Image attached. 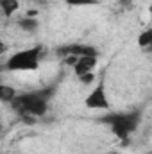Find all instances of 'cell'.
<instances>
[{
    "instance_id": "obj_11",
    "label": "cell",
    "mask_w": 152,
    "mask_h": 154,
    "mask_svg": "<svg viewBox=\"0 0 152 154\" xmlns=\"http://www.w3.org/2000/svg\"><path fill=\"white\" fill-rule=\"evenodd\" d=\"M5 52H7V45L0 39V56H2V54H5Z\"/></svg>"
},
{
    "instance_id": "obj_2",
    "label": "cell",
    "mask_w": 152,
    "mask_h": 154,
    "mask_svg": "<svg viewBox=\"0 0 152 154\" xmlns=\"http://www.w3.org/2000/svg\"><path fill=\"white\" fill-rule=\"evenodd\" d=\"M41 54H43L41 47H29V48L16 50L7 57L4 68L7 72H34L39 68Z\"/></svg>"
},
{
    "instance_id": "obj_1",
    "label": "cell",
    "mask_w": 152,
    "mask_h": 154,
    "mask_svg": "<svg viewBox=\"0 0 152 154\" xmlns=\"http://www.w3.org/2000/svg\"><path fill=\"white\" fill-rule=\"evenodd\" d=\"M50 90H36V91H25V93H16L13 99L11 106L13 109L25 120H34L47 115L48 111V99H50Z\"/></svg>"
},
{
    "instance_id": "obj_10",
    "label": "cell",
    "mask_w": 152,
    "mask_h": 154,
    "mask_svg": "<svg viewBox=\"0 0 152 154\" xmlns=\"http://www.w3.org/2000/svg\"><path fill=\"white\" fill-rule=\"evenodd\" d=\"M66 5L72 7H90V5H97L99 0H63Z\"/></svg>"
},
{
    "instance_id": "obj_5",
    "label": "cell",
    "mask_w": 152,
    "mask_h": 154,
    "mask_svg": "<svg viewBox=\"0 0 152 154\" xmlns=\"http://www.w3.org/2000/svg\"><path fill=\"white\" fill-rule=\"evenodd\" d=\"M97 65H99L97 56H79L75 59V63L72 65V70H74V74L77 77H82V75H88V74H93Z\"/></svg>"
},
{
    "instance_id": "obj_12",
    "label": "cell",
    "mask_w": 152,
    "mask_h": 154,
    "mask_svg": "<svg viewBox=\"0 0 152 154\" xmlns=\"http://www.w3.org/2000/svg\"><path fill=\"white\" fill-rule=\"evenodd\" d=\"M2 129H4V125H2V120H0V133H2Z\"/></svg>"
},
{
    "instance_id": "obj_9",
    "label": "cell",
    "mask_w": 152,
    "mask_h": 154,
    "mask_svg": "<svg viewBox=\"0 0 152 154\" xmlns=\"http://www.w3.org/2000/svg\"><path fill=\"white\" fill-rule=\"evenodd\" d=\"M138 45L141 48H149L152 45V29H145L141 34H138Z\"/></svg>"
},
{
    "instance_id": "obj_4",
    "label": "cell",
    "mask_w": 152,
    "mask_h": 154,
    "mask_svg": "<svg viewBox=\"0 0 152 154\" xmlns=\"http://www.w3.org/2000/svg\"><path fill=\"white\" fill-rule=\"evenodd\" d=\"M84 106H86L88 109H109L111 102H109V97H108V91H106V82H104V79H100V81L91 88V91L86 95Z\"/></svg>"
},
{
    "instance_id": "obj_7",
    "label": "cell",
    "mask_w": 152,
    "mask_h": 154,
    "mask_svg": "<svg viewBox=\"0 0 152 154\" xmlns=\"http://www.w3.org/2000/svg\"><path fill=\"white\" fill-rule=\"evenodd\" d=\"M16 90L13 86H7V84H2L0 82V102H5V104H11L13 99L16 97Z\"/></svg>"
},
{
    "instance_id": "obj_3",
    "label": "cell",
    "mask_w": 152,
    "mask_h": 154,
    "mask_svg": "<svg viewBox=\"0 0 152 154\" xmlns=\"http://www.w3.org/2000/svg\"><path fill=\"white\" fill-rule=\"evenodd\" d=\"M109 129L113 131L114 134L122 140L129 138L136 129H138V124H140V113L138 111H120V113H113V115L102 118Z\"/></svg>"
},
{
    "instance_id": "obj_6",
    "label": "cell",
    "mask_w": 152,
    "mask_h": 154,
    "mask_svg": "<svg viewBox=\"0 0 152 154\" xmlns=\"http://www.w3.org/2000/svg\"><path fill=\"white\" fill-rule=\"evenodd\" d=\"M20 9V0H0V13L4 16H13Z\"/></svg>"
},
{
    "instance_id": "obj_8",
    "label": "cell",
    "mask_w": 152,
    "mask_h": 154,
    "mask_svg": "<svg viewBox=\"0 0 152 154\" xmlns=\"http://www.w3.org/2000/svg\"><path fill=\"white\" fill-rule=\"evenodd\" d=\"M18 27H20V29H23V31H27V32H34V31L39 27V22H38V18L25 16V18L18 20Z\"/></svg>"
}]
</instances>
